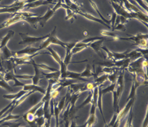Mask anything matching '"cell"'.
I'll use <instances>...</instances> for the list:
<instances>
[{
	"label": "cell",
	"mask_w": 148,
	"mask_h": 127,
	"mask_svg": "<svg viewBox=\"0 0 148 127\" xmlns=\"http://www.w3.org/2000/svg\"><path fill=\"white\" fill-rule=\"evenodd\" d=\"M142 3H141V1H138V3H139V4L140 5L142 6H142L144 7V8L145 9V11H147V7H146V6H145V5L144 4V3H143V1H142Z\"/></svg>",
	"instance_id": "27"
},
{
	"label": "cell",
	"mask_w": 148,
	"mask_h": 127,
	"mask_svg": "<svg viewBox=\"0 0 148 127\" xmlns=\"http://www.w3.org/2000/svg\"><path fill=\"white\" fill-rule=\"evenodd\" d=\"M90 3H91L92 6L93 7H94V9H95V11H97V14H98V15L100 16V18H101V20L102 21H103V22H104L105 23H106V24H107V25H109V24H110V20H106V19L104 18L103 16L101 15V14L100 13L99 9H98V8H97V7L96 6V5H95V3H94V2L92 1H90Z\"/></svg>",
	"instance_id": "18"
},
{
	"label": "cell",
	"mask_w": 148,
	"mask_h": 127,
	"mask_svg": "<svg viewBox=\"0 0 148 127\" xmlns=\"http://www.w3.org/2000/svg\"><path fill=\"white\" fill-rule=\"evenodd\" d=\"M62 4L63 3H62L61 1H57V3H56V5L55 6L53 9L49 8L48 11H47V13L45 14L44 16H39V24L40 26L44 27V25L46 24V23L51 18V16L54 15L56 11H57V9L62 7Z\"/></svg>",
	"instance_id": "3"
},
{
	"label": "cell",
	"mask_w": 148,
	"mask_h": 127,
	"mask_svg": "<svg viewBox=\"0 0 148 127\" xmlns=\"http://www.w3.org/2000/svg\"><path fill=\"white\" fill-rule=\"evenodd\" d=\"M129 117H128V119L127 120V121L126 122L125 125L124 127H132V121H133V113L132 111V109L130 110V111L129 112Z\"/></svg>",
	"instance_id": "21"
},
{
	"label": "cell",
	"mask_w": 148,
	"mask_h": 127,
	"mask_svg": "<svg viewBox=\"0 0 148 127\" xmlns=\"http://www.w3.org/2000/svg\"><path fill=\"white\" fill-rule=\"evenodd\" d=\"M116 14L115 13H113V15H112V18H111V20H110V22L112 24V28H114V24H115V21H116Z\"/></svg>",
	"instance_id": "25"
},
{
	"label": "cell",
	"mask_w": 148,
	"mask_h": 127,
	"mask_svg": "<svg viewBox=\"0 0 148 127\" xmlns=\"http://www.w3.org/2000/svg\"><path fill=\"white\" fill-rule=\"evenodd\" d=\"M14 33H15V32H14L13 30L9 31L8 34L3 38V39L1 41V44H0V49H2L4 47L7 46V44H8V43L9 42V41L10 40V39L13 37Z\"/></svg>",
	"instance_id": "14"
},
{
	"label": "cell",
	"mask_w": 148,
	"mask_h": 127,
	"mask_svg": "<svg viewBox=\"0 0 148 127\" xmlns=\"http://www.w3.org/2000/svg\"><path fill=\"white\" fill-rule=\"evenodd\" d=\"M111 3L113 5V8L116 11V14L117 13L121 16H123L126 19L127 18H132L131 13L128 11L124 7L121 6V5L114 3V1H111Z\"/></svg>",
	"instance_id": "5"
},
{
	"label": "cell",
	"mask_w": 148,
	"mask_h": 127,
	"mask_svg": "<svg viewBox=\"0 0 148 127\" xmlns=\"http://www.w3.org/2000/svg\"><path fill=\"white\" fill-rule=\"evenodd\" d=\"M108 75L109 74H106V75H103L101 77H97L96 79H95L94 83H97V85L100 86L102 85L105 81H106L107 79H108Z\"/></svg>",
	"instance_id": "17"
},
{
	"label": "cell",
	"mask_w": 148,
	"mask_h": 127,
	"mask_svg": "<svg viewBox=\"0 0 148 127\" xmlns=\"http://www.w3.org/2000/svg\"><path fill=\"white\" fill-rule=\"evenodd\" d=\"M40 51V48H34L31 46H28L25 49H23L22 51H19L17 52H13V57H17V56L20 55H33L37 53L38 51Z\"/></svg>",
	"instance_id": "6"
},
{
	"label": "cell",
	"mask_w": 148,
	"mask_h": 127,
	"mask_svg": "<svg viewBox=\"0 0 148 127\" xmlns=\"http://www.w3.org/2000/svg\"><path fill=\"white\" fill-rule=\"evenodd\" d=\"M70 127H77V126H76V124L75 121H71V125Z\"/></svg>",
	"instance_id": "29"
},
{
	"label": "cell",
	"mask_w": 148,
	"mask_h": 127,
	"mask_svg": "<svg viewBox=\"0 0 148 127\" xmlns=\"http://www.w3.org/2000/svg\"><path fill=\"white\" fill-rule=\"evenodd\" d=\"M77 13H79L80 15H82V16H84V17H86V18L89 19V20H90L95 21V22H97L101 23V24H102L103 25L106 26V27H107V28H111V26H110L107 25V24H106V23H105V22H103V21H102V20H101V19H99V18H95L94 16H93L92 15H89V14H88V13H82V12H81L80 11H78Z\"/></svg>",
	"instance_id": "11"
},
{
	"label": "cell",
	"mask_w": 148,
	"mask_h": 127,
	"mask_svg": "<svg viewBox=\"0 0 148 127\" xmlns=\"http://www.w3.org/2000/svg\"><path fill=\"white\" fill-rule=\"evenodd\" d=\"M123 75L124 72L122 71V73L119 75L117 81H116L115 88L113 92V108L114 113H117L120 111L119 107V100H120L121 96L122 94V92H123V85H124V81H123Z\"/></svg>",
	"instance_id": "1"
},
{
	"label": "cell",
	"mask_w": 148,
	"mask_h": 127,
	"mask_svg": "<svg viewBox=\"0 0 148 127\" xmlns=\"http://www.w3.org/2000/svg\"><path fill=\"white\" fill-rule=\"evenodd\" d=\"M0 87H1L2 88H5V89L8 91H11V92H13V88H12L10 86L8 85V83H7V81H5L4 79L0 80Z\"/></svg>",
	"instance_id": "19"
},
{
	"label": "cell",
	"mask_w": 148,
	"mask_h": 127,
	"mask_svg": "<svg viewBox=\"0 0 148 127\" xmlns=\"http://www.w3.org/2000/svg\"><path fill=\"white\" fill-rule=\"evenodd\" d=\"M105 39H101V40H98V41H93L91 43H87L86 44V45L87 47H90L92 48L94 50V51L95 52H97V54H98L101 57V58H104V56L103 53L101 52V44L103 42V41Z\"/></svg>",
	"instance_id": "7"
},
{
	"label": "cell",
	"mask_w": 148,
	"mask_h": 127,
	"mask_svg": "<svg viewBox=\"0 0 148 127\" xmlns=\"http://www.w3.org/2000/svg\"><path fill=\"white\" fill-rule=\"evenodd\" d=\"M54 1H35L32 2V3H30L29 1H27V3H28L27 5L26 4L24 7H27V8H35L36 7H38L40 5H46L49 3L53 4Z\"/></svg>",
	"instance_id": "12"
},
{
	"label": "cell",
	"mask_w": 148,
	"mask_h": 127,
	"mask_svg": "<svg viewBox=\"0 0 148 127\" xmlns=\"http://www.w3.org/2000/svg\"><path fill=\"white\" fill-rule=\"evenodd\" d=\"M115 85H116V83H112L111 85L108 86V87H107L106 88L101 90V94H105V93H107L109 92H113L114 90V88H115Z\"/></svg>",
	"instance_id": "20"
},
{
	"label": "cell",
	"mask_w": 148,
	"mask_h": 127,
	"mask_svg": "<svg viewBox=\"0 0 148 127\" xmlns=\"http://www.w3.org/2000/svg\"><path fill=\"white\" fill-rule=\"evenodd\" d=\"M92 76L94 77V79H96L97 77V76L95 75V73L92 71L91 66H90L89 64H88L85 70L82 73H80V77L82 78H84V77H92Z\"/></svg>",
	"instance_id": "13"
},
{
	"label": "cell",
	"mask_w": 148,
	"mask_h": 127,
	"mask_svg": "<svg viewBox=\"0 0 148 127\" xmlns=\"http://www.w3.org/2000/svg\"><path fill=\"white\" fill-rule=\"evenodd\" d=\"M22 20H25L32 25L35 29L38 28V24L39 23V16H30V17H23Z\"/></svg>",
	"instance_id": "10"
},
{
	"label": "cell",
	"mask_w": 148,
	"mask_h": 127,
	"mask_svg": "<svg viewBox=\"0 0 148 127\" xmlns=\"http://www.w3.org/2000/svg\"><path fill=\"white\" fill-rule=\"evenodd\" d=\"M117 71H114L113 73H111V75H108V79L110 80L112 83H115L116 80V75H117Z\"/></svg>",
	"instance_id": "22"
},
{
	"label": "cell",
	"mask_w": 148,
	"mask_h": 127,
	"mask_svg": "<svg viewBox=\"0 0 148 127\" xmlns=\"http://www.w3.org/2000/svg\"><path fill=\"white\" fill-rule=\"evenodd\" d=\"M23 90L27 91V92H30V91H32V92H36V91H38V92H40L43 94H46V90H44V88H41L39 86L34 85H25L23 87Z\"/></svg>",
	"instance_id": "8"
},
{
	"label": "cell",
	"mask_w": 148,
	"mask_h": 127,
	"mask_svg": "<svg viewBox=\"0 0 148 127\" xmlns=\"http://www.w3.org/2000/svg\"><path fill=\"white\" fill-rule=\"evenodd\" d=\"M4 70L3 66H2V60L1 58V56H0V71H3Z\"/></svg>",
	"instance_id": "28"
},
{
	"label": "cell",
	"mask_w": 148,
	"mask_h": 127,
	"mask_svg": "<svg viewBox=\"0 0 148 127\" xmlns=\"http://www.w3.org/2000/svg\"><path fill=\"white\" fill-rule=\"evenodd\" d=\"M1 50L3 51L4 58L5 60H9L12 57H13V52L9 51V49L7 46L4 47Z\"/></svg>",
	"instance_id": "16"
},
{
	"label": "cell",
	"mask_w": 148,
	"mask_h": 127,
	"mask_svg": "<svg viewBox=\"0 0 148 127\" xmlns=\"http://www.w3.org/2000/svg\"><path fill=\"white\" fill-rule=\"evenodd\" d=\"M31 92V91H30ZM29 92H27V91H25L24 90H22L21 91H19L18 93H16V94H5L3 96V97L4 98H6V99H8V100H13V101L16 102V100H18L19 99H21V98L24 96L26 95Z\"/></svg>",
	"instance_id": "9"
},
{
	"label": "cell",
	"mask_w": 148,
	"mask_h": 127,
	"mask_svg": "<svg viewBox=\"0 0 148 127\" xmlns=\"http://www.w3.org/2000/svg\"><path fill=\"white\" fill-rule=\"evenodd\" d=\"M19 35H20L23 39L22 41H20L18 43L19 45L26 44V43L32 44V43H34L40 41L46 40L49 37V34L46 35H44V36H42V37H30L28 35L25 34V33H19Z\"/></svg>",
	"instance_id": "4"
},
{
	"label": "cell",
	"mask_w": 148,
	"mask_h": 127,
	"mask_svg": "<svg viewBox=\"0 0 148 127\" xmlns=\"http://www.w3.org/2000/svg\"><path fill=\"white\" fill-rule=\"evenodd\" d=\"M114 30H120V31H125L126 30V28H125V26L123 24H119L115 26L112 31H114Z\"/></svg>",
	"instance_id": "23"
},
{
	"label": "cell",
	"mask_w": 148,
	"mask_h": 127,
	"mask_svg": "<svg viewBox=\"0 0 148 127\" xmlns=\"http://www.w3.org/2000/svg\"><path fill=\"white\" fill-rule=\"evenodd\" d=\"M147 126H148V117H147V109L146 113H145L142 127H147Z\"/></svg>",
	"instance_id": "24"
},
{
	"label": "cell",
	"mask_w": 148,
	"mask_h": 127,
	"mask_svg": "<svg viewBox=\"0 0 148 127\" xmlns=\"http://www.w3.org/2000/svg\"><path fill=\"white\" fill-rule=\"evenodd\" d=\"M93 90L90 91L89 94H88V96L87 97L86 99L85 100V101L82 104H81L78 107H76V109H81V108H82L83 107H84L86 105L90 104V103H92V98H93Z\"/></svg>",
	"instance_id": "15"
},
{
	"label": "cell",
	"mask_w": 148,
	"mask_h": 127,
	"mask_svg": "<svg viewBox=\"0 0 148 127\" xmlns=\"http://www.w3.org/2000/svg\"><path fill=\"white\" fill-rule=\"evenodd\" d=\"M51 44H56V45H61V47L65 48V49L68 45V43H66L61 41V40H59L58 38L57 37V36H56V26L54 28L53 30L52 31L51 33H49V37L42 43L41 45L39 47V48L40 50L46 49V48L47 47H49V45Z\"/></svg>",
	"instance_id": "2"
},
{
	"label": "cell",
	"mask_w": 148,
	"mask_h": 127,
	"mask_svg": "<svg viewBox=\"0 0 148 127\" xmlns=\"http://www.w3.org/2000/svg\"><path fill=\"white\" fill-rule=\"evenodd\" d=\"M3 125H9V127H20L21 123H5Z\"/></svg>",
	"instance_id": "26"
}]
</instances>
